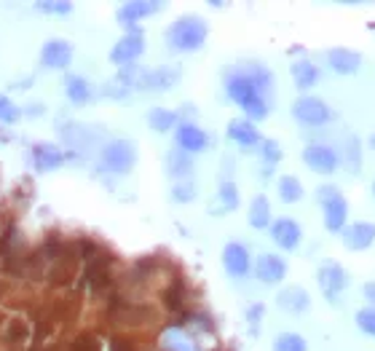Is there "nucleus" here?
<instances>
[{
    "instance_id": "22",
    "label": "nucleus",
    "mask_w": 375,
    "mask_h": 351,
    "mask_svg": "<svg viewBox=\"0 0 375 351\" xmlns=\"http://www.w3.org/2000/svg\"><path fill=\"white\" fill-rule=\"evenodd\" d=\"M33 156H35L38 169H43V172L57 169V167L62 164V150H60V147L49 145V143H40V145H35Z\"/></svg>"
},
{
    "instance_id": "14",
    "label": "nucleus",
    "mask_w": 375,
    "mask_h": 351,
    "mask_svg": "<svg viewBox=\"0 0 375 351\" xmlns=\"http://www.w3.org/2000/svg\"><path fill=\"white\" fill-rule=\"evenodd\" d=\"M327 65L340 75H351L359 70L362 65V57L351 49H330L327 51Z\"/></svg>"
},
{
    "instance_id": "36",
    "label": "nucleus",
    "mask_w": 375,
    "mask_h": 351,
    "mask_svg": "<svg viewBox=\"0 0 375 351\" xmlns=\"http://www.w3.org/2000/svg\"><path fill=\"white\" fill-rule=\"evenodd\" d=\"M110 351H132V346H129L126 340L116 338V340H113V343H110Z\"/></svg>"
},
{
    "instance_id": "15",
    "label": "nucleus",
    "mask_w": 375,
    "mask_h": 351,
    "mask_svg": "<svg viewBox=\"0 0 375 351\" xmlns=\"http://www.w3.org/2000/svg\"><path fill=\"white\" fill-rule=\"evenodd\" d=\"M177 145L182 153H198L206 147V134L196 123H180L177 126Z\"/></svg>"
},
{
    "instance_id": "30",
    "label": "nucleus",
    "mask_w": 375,
    "mask_h": 351,
    "mask_svg": "<svg viewBox=\"0 0 375 351\" xmlns=\"http://www.w3.org/2000/svg\"><path fill=\"white\" fill-rule=\"evenodd\" d=\"M220 199H223V206H225V209H236V204H239L236 185H233V182H223V185H220Z\"/></svg>"
},
{
    "instance_id": "16",
    "label": "nucleus",
    "mask_w": 375,
    "mask_h": 351,
    "mask_svg": "<svg viewBox=\"0 0 375 351\" xmlns=\"http://www.w3.org/2000/svg\"><path fill=\"white\" fill-rule=\"evenodd\" d=\"M161 11V3H145V0H132L118 9V22L121 25H137L140 19H145L147 13Z\"/></svg>"
},
{
    "instance_id": "37",
    "label": "nucleus",
    "mask_w": 375,
    "mask_h": 351,
    "mask_svg": "<svg viewBox=\"0 0 375 351\" xmlns=\"http://www.w3.org/2000/svg\"><path fill=\"white\" fill-rule=\"evenodd\" d=\"M364 298L373 303V308H375V282H367V284H364Z\"/></svg>"
},
{
    "instance_id": "9",
    "label": "nucleus",
    "mask_w": 375,
    "mask_h": 351,
    "mask_svg": "<svg viewBox=\"0 0 375 351\" xmlns=\"http://www.w3.org/2000/svg\"><path fill=\"white\" fill-rule=\"evenodd\" d=\"M254 274H257V279H260L263 284H276V282H281L284 274H287V263H284L279 255L263 252L257 257V263H254Z\"/></svg>"
},
{
    "instance_id": "19",
    "label": "nucleus",
    "mask_w": 375,
    "mask_h": 351,
    "mask_svg": "<svg viewBox=\"0 0 375 351\" xmlns=\"http://www.w3.org/2000/svg\"><path fill=\"white\" fill-rule=\"evenodd\" d=\"M177 70L172 67H158V70H145V78H142V89H153V91H164L169 89L174 81H177Z\"/></svg>"
},
{
    "instance_id": "10",
    "label": "nucleus",
    "mask_w": 375,
    "mask_h": 351,
    "mask_svg": "<svg viewBox=\"0 0 375 351\" xmlns=\"http://www.w3.org/2000/svg\"><path fill=\"white\" fill-rule=\"evenodd\" d=\"M223 266H225V271H228L230 277H247L250 274V252H247V247L236 242L225 244V250H223Z\"/></svg>"
},
{
    "instance_id": "17",
    "label": "nucleus",
    "mask_w": 375,
    "mask_h": 351,
    "mask_svg": "<svg viewBox=\"0 0 375 351\" xmlns=\"http://www.w3.org/2000/svg\"><path fill=\"white\" fill-rule=\"evenodd\" d=\"M161 346H164L167 351H198L196 340L191 338L185 330H180V327L167 330V333L161 335Z\"/></svg>"
},
{
    "instance_id": "23",
    "label": "nucleus",
    "mask_w": 375,
    "mask_h": 351,
    "mask_svg": "<svg viewBox=\"0 0 375 351\" xmlns=\"http://www.w3.org/2000/svg\"><path fill=\"white\" fill-rule=\"evenodd\" d=\"M271 223V204L266 196H254L252 206H250V225L252 228H266Z\"/></svg>"
},
{
    "instance_id": "12",
    "label": "nucleus",
    "mask_w": 375,
    "mask_h": 351,
    "mask_svg": "<svg viewBox=\"0 0 375 351\" xmlns=\"http://www.w3.org/2000/svg\"><path fill=\"white\" fill-rule=\"evenodd\" d=\"M73 60V49H70V43H65V40H49L43 51H40V62L51 67V70H62V67H67Z\"/></svg>"
},
{
    "instance_id": "29",
    "label": "nucleus",
    "mask_w": 375,
    "mask_h": 351,
    "mask_svg": "<svg viewBox=\"0 0 375 351\" xmlns=\"http://www.w3.org/2000/svg\"><path fill=\"white\" fill-rule=\"evenodd\" d=\"M357 327L362 330L364 335H375V308L367 306L362 311H357Z\"/></svg>"
},
{
    "instance_id": "18",
    "label": "nucleus",
    "mask_w": 375,
    "mask_h": 351,
    "mask_svg": "<svg viewBox=\"0 0 375 351\" xmlns=\"http://www.w3.org/2000/svg\"><path fill=\"white\" fill-rule=\"evenodd\" d=\"M308 292L303 290V287H287V290L279 292V306L281 308H287V311H292V314H301V311H306L308 308Z\"/></svg>"
},
{
    "instance_id": "5",
    "label": "nucleus",
    "mask_w": 375,
    "mask_h": 351,
    "mask_svg": "<svg viewBox=\"0 0 375 351\" xmlns=\"http://www.w3.org/2000/svg\"><path fill=\"white\" fill-rule=\"evenodd\" d=\"M292 116L308 126H322L330 121V108L319 97H301L292 105Z\"/></svg>"
},
{
    "instance_id": "38",
    "label": "nucleus",
    "mask_w": 375,
    "mask_h": 351,
    "mask_svg": "<svg viewBox=\"0 0 375 351\" xmlns=\"http://www.w3.org/2000/svg\"><path fill=\"white\" fill-rule=\"evenodd\" d=\"M370 147H373V150H375V134H373V137H370Z\"/></svg>"
},
{
    "instance_id": "8",
    "label": "nucleus",
    "mask_w": 375,
    "mask_h": 351,
    "mask_svg": "<svg viewBox=\"0 0 375 351\" xmlns=\"http://www.w3.org/2000/svg\"><path fill=\"white\" fill-rule=\"evenodd\" d=\"M145 51V38H142V33H129V35H123L118 43H116V49H113V54H110V60L116 62V65H132L140 54Z\"/></svg>"
},
{
    "instance_id": "39",
    "label": "nucleus",
    "mask_w": 375,
    "mask_h": 351,
    "mask_svg": "<svg viewBox=\"0 0 375 351\" xmlns=\"http://www.w3.org/2000/svg\"><path fill=\"white\" fill-rule=\"evenodd\" d=\"M373 196H375V182H373Z\"/></svg>"
},
{
    "instance_id": "24",
    "label": "nucleus",
    "mask_w": 375,
    "mask_h": 351,
    "mask_svg": "<svg viewBox=\"0 0 375 351\" xmlns=\"http://www.w3.org/2000/svg\"><path fill=\"white\" fill-rule=\"evenodd\" d=\"M279 196H281V201H287V204L301 201V196H303L301 180H298V177H292V174H284V177L279 180Z\"/></svg>"
},
{
    "instance_id": "32",
    "label": "nucleus",
    "mask_w": 375,
    "mask_h": 351,
    "mask_svg": "<svg viewBox=\"0 0 375 351\" xmlns=\"http://www.w3.org/2000/svg\"><path fill=\"white\" fill-rule=\"evenodd\" d=\"M174 199L177 201H191L196 196V191H194V185H188V182H180V185H174Z\"/></svg>"
},
{
    "instance_id": "34",
    "label": "nucleus",
    "mask_w": 375,
    "mask_h": 351,
    "mask_svg": "<svg viewBox=\"0 0 375 351\" xmlns=\"http://www.w3.org/2000/svg\"><path fill=\"white\" fill-rule=\"evenodd\" d=\"M263 156H266V161H271V164H274V161H279V158H281V150H279L276 143L266 140V143H263Z\"/></svg>"
},
{
    "instance_id": "1",
    "label": "nucleus",
    "mask_w": 375,
    "mask_h": 351,
    "mask_svg": "<svg viewBox=\"0 0 375 351\" xmlns=\"http://www.w3.org/2000/svg\"><path fill=\"white\" fill-rule=\"evenodd\" d=\"M225 89H228V97L233 99L236 105H242L244 113H247L252 121H260V118H266L268 116V105H266V99H263V94L254 89V84L242 73V70L228 75Z\"/></svg>"
},
{
    "instance_id": "2",
    "label": "nucleus",
    "mask_w": 375,
    "mask_h": 351,
    "mask_svg": "<svg viewBox=\"0 0 375 351\" xmlns=\"http://www.w3.org/2000/svg\"><path fill=\"white\" fill-rule=\"evenodd\" d=\"M167 40L172 49L177 51H196L204 46L206 40V25L198 16H182L167 30Z\"/></svg>"
},
{
    "instance_id": "25",
    "label": "nucleus",
    "mask_w": 375,
    "mask_h": 351,
    "mask_svg": "<svg viewBox=\"0 0 375 351\" xmlns=\"http://www.w3.org/2000/svg\"><path fill=\"white\" fill-rule=\"evenodd\" d=\"M65 91H67V97L73 99L75 105H84L86 99L91 97V91H89V84H86L84 78H78V75H70V78L65 81Z\"/></svg>"
},
{
    "instance_id": "28",
    "label": "nucleus",
    "mask_w": 375,
    "mask_h": 351,
    "mask_svg": "<svg viewBox=\"0 0 375 351\" xmlns=\"http://www.w3.org/2000/svg\"><path fill=\"white\" fill-rule=\"evenodd\" d=\"M274 351H306V340L298 333H281L274 340Z\"/></svg>"
},
{
    "instance_id": "3",
    "label": "nucleus",
    "mask_w": 375,
    "mask_h": 351,
    "mask_svg": "<svg viewBox=\"0 0 375 351\" xmlns=\"http://www.w3.org/2000/svg\"><path fill=\"white\" fill-rule=\"evenodd\" d=\"M319 199H322V204H325L327 230L338 233V230L346 228V218H349V204H346V199H343V196H340L332 185L319 188Z\"/></svg>"
},
{
    "instance_id": "27",
    "label": "nucleus",
    "mask_w": 375,
    "mask_h": 351,
    "mask_svg": "<svg viewBox=\"0 0 375 351\" xmlns=\"http://www.w3.org/2000/svg\"><path fill=\"white\" fill-rule=\"evenodd\" d=\"M167 167H169L172 177H182V174H188V172L194 169V164H191L188 153H182V150L169 153V158H167Z\"/></svg>"
},
{
    "instance_id": "35",
    "label": "nucleus",
    "mask_w": 375,
    "mask_h": 351,
    "mask_svg": "<svg viewBox=\"0 0 375 351\" xmlns=\"http://www.w3.org/2000/svg\"><path fill=\"white\" fill-rule=\"evenodd\" d=\"M75 351H97V343L91 338H81L75 343Z\"/></svg>"
},
{
    "instance_id": "11",
    "label": "nucleus",
    "mask_w": 375,
    "mask_h": 351,
    "mask_svg": "<svg viewBox=\"0 0 375 351\" xmlns=\"http://www.w3.org/2000/svg\"><path fill=\"white\" fill-rule=\"evenodd\" d=\"M375 242V225L373 223H351L349 228H343V244L354 250V252H362L370 244Z\"/></svg>"
},
{
    "instance_id": "20",
    "label": "nucleus",
    "mask_w": 375,
    "mask_h": 351,
    "mask_svg": "<svg viewBox=\"0 0 375 351\" xmlns=\"http://www.w3.org/2000/svg\"><path fill=\"white\" fill-rule=\"evenodd\" d=\"M228 137L233 140V143H239V145H244V147L257 145V143H260V134H257V129H254L250 121H230Z\"/></svg>"
},
{
    "instance_id": "6",
    "label": "nucleus",
    "mask_w": 375,
    "mask_h": 351,
    "mask_svg": "<svg viewBox=\"0 0 375 351\" xmlns=\"http://www.w3.org/2000/svg\"><path fill=\"white\" fill-rule=\"evenodd\" d=\"M346 284H349V277H346V271L335 260H327V263L319 266V287H322V292L332 303L338 301V295L343 292Z\"/></svg>"
},
{
    "instance_id": "4",
    "label": "nucleus",
    "mask_w": 375,
    "mask_h": 351,
    "mask_svg": "<svg viewBox=\"0 0 375 351\" xmlns=\"http://www.w3.org/2000/svg\"><path fill=\"white\" fill-rule=\"evenodd\" d=\"M134 161H137V150L129 140H113L110 145H105L102 150V164L108 167L110 172H129L134 167Z\"/></svg>"
},
{
    "instance_id": "33",
    "label": "nucleus",
    "mask_w": 375,
    "mask_h": 351,
    "mask_svg": "<svg viewBox=\"0 0 375 351\" xmlns=\"http://www.w3.org/2000/svg\"><path fill=\"white\" fill-rule=\"evenodd\" d=\"M38 9L51 13H70L73 11V3H38Z\"/></svg>"
},
{
    "instance_id": "13",
    "label": "nucleus",
    "mask_w": 375,
    "mask_h": 351,
    "mask_svg": "<svg viewBox=\"0 0 375 351\" xmlns=\"http://www.w3.org/2000/svg\"><path fill=\"white\" fill-rule=\"evenodd\" d=\"M271 239L281 247V250H295L301 244V225L290 218H281L271 225Z\"/></svg>"
},
{
    "instance_id": "26",
    "label": "nucleus",
    "mask_w": 375,
    "mask_h": 351,
    "mask_svg": "<svg viewBox=\"0 0 375 351\" xmlns=\"http://www.w3.org/2000/svg\"><path fill=\"white\" fill-rule=\"evenodd\" d=\"M147 121H150V126H153L156 132H169L172 126H177V116H174L172 110L156 108V110H150Z\"/></svg>"
},
{
    "instance_id": "7",
    "label": "nucleus",
    "mask_w": 375,
    "mask_h": 351,
    "mask_svg": "<svg viewBox=\"0 0 375 351\" xmlns=\"http://www.w3.org/2000/svg\"><path fill=\"white\" fill-rule=\"evenodd\" d=\"M303 161L319 174H332L338 169V153L327 145H308L303 150Z\"/></svg>"
},
{
    "instance_id": "21",
    "label": "nucleus",
    "mask_w": 375,
    "mask_h": 351,
    "mask_svg": "<svg viewBox=\"0 0 375 351\" xmlns=\"http://www.w3.org/2000/svg\"><path fill=\"white\" fill-rule=\"evenodd\" d=\"M292 78H295V86H298V89H311V86L319 81V70H316L314 62L298 60V62H292Z\"/></svg>"
},
{
    "instance_id": "31",
    "label": "nucleus",
    "mask_w": 375,
    "mask_h": 351,
    "mask_svg": "<svg viewBox=\"0 0 375 351\" xmlns=\"http://www.w3.org/2000/svg\"><path fill=\"white\" fill-rule=\"evenodd\" d=\"M16 118H19V110H16V105H11V99L0 97V121L13 123Z\"/></svg>"
}]
</instances>
